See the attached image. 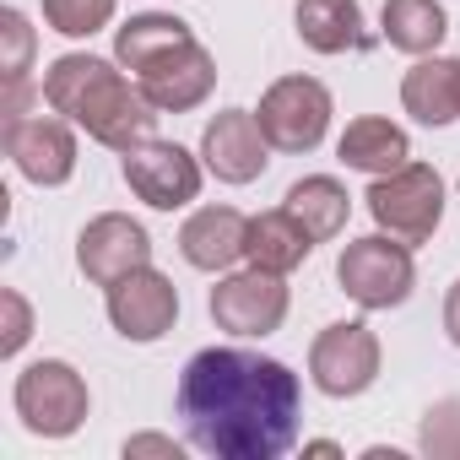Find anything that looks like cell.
Listing matches in <instances>:
<instances>
[{"label": "cell", "mask_w": 460, "mask_h": 460, "mask_svg": "<svg viewBox=\"0 0 460 460\" xmlns=\"http://www.w3.org/2000/svg\"><path fill=\"white\" fill-rule=\"evenodd\" d=\"M6 157L17 163L22 179L55 190L76 173V136L66 119H49V114H22L6 125Z\"/></svg>", "instance_id": "4fadbf2b"}, {"label": "cell", "mask_w": 460, "mask_h": 460, "mask_svg": "<svg viewBox=\"0 0 460 460\" xmlns=\"http://www.w3.org/2000/svg\"><path fill=\"white\" fill-rule=\"evenodd\" d=\"M444 331H449V341L460 347V282H455L449 298H444Z\"/></svg>", "instance_id": "4316f807"}, {"label": "cell", "mask_w": 460, "mask_h": 460, "mask_svg": "<svg viewBox=\"0 0 460 460\" xmlns=\"http://www.w3.org/2000/svg\"><path fill=\"white\" fill-rule=\"evenodd\" d=\"M363 200L379 222V234H390L401 244H422L444 222V173L433 163H406L395 173H379Z\"/></svg>", "instance_id": "277c9868"}, {"label": "cell", "mask_w": 460, "mask_h": 460, "mask_svg": "<svg viewBox=\"0 0 460 460\" xmlns=\"http://www.w3.org/2000/svg\"><path fill=\"white\" fill-rule=\"evenodd\" d=\"M401 103L417 125H455L460 119V82H455V60H417L401 82Z\"/></svg>", "instance_id": "d6986e66"}, {"label": "cell", "mask_w": 460, "mask_h": 460, "mask_svg": "<svg viewBox=\"0 0 460 460\" xmlns=\"http://www.w3.org/2000/svg\"><path fill=\"white\" fill-rule=\"evenodd\" d=\"M336 157H341L347 168L379 179V173H395V168L411 163V141H406L401 125H390V119H379V114H363V119H352V125L341 130Z\"/></svg>", "instance_id": "2e32d148"}, {"label": "cell", "mask_w": 460, "mask_h": 460, "mask_svg": "<svg viewBox=\"0 0 460 460\" xmlns=\"http://www.w3.org/2000/svg\"><path fill=\"white\" fill-rule=\"evenodd\" d=\"M125 184L157 206V211H179L200 195V163L179 146V141H136L125 152Z\"/></svg>", "instance_id": "30bf717a"}, {"label": "cell", "mask_w": 460, "mask_h": 460, "mask_svg": "<svg viewBox=\"0 0 460 460\" xmlns=\"http://www.w3.org/2000/svg\"><path fill=\"white\" fill-rule=\"evenodd\" d=\"M455 82H460V60H455Z\"/></svg>", "instance_id": "83f0119b"}, {"label": "cell", "mask_w": 460, "mask_h": 460, "mask_svg": "<svg viewBox=\"0 0 460 460\" xmlns=\"http://www.w3.org/2000/svg\"><path fill=\"white\" fill-rule=\"evenodd\" d=\"M114 0H44V22L66 39H93L98 28H109Z\"/></svg>", "instance_id": "7402d4cb"}, {"label": "cell", "mask_w": 460, "mask_h": 460, "mask_svg": "<svg viewBox=\"0 0 460 460\" xmlns=\"http://www.w3.org/2000/svg\"><path fill=\"white\" fill-rule=\"evenodd\" d=\"M44 103L55 114H66L71 125H82L93 141L114 146V152H130L136 141L152 136L157 125V109L146 103L141 82L130 87L109 60L98 55H60L49 71H44Z\"/></svg>", "instance_id": "3957f363"}, {"label": "cell", "mask_w": 460, "mask_h": 460, "mask_svg": "<svg viewBox=\"0 0 460 460\" xmlns=\"http://www.w3.org/2000/svg\"><path fill=\"white\" fill-rule=\"evenodd\" d=\"M244 244H250V217L234 206H200L179 227V255L195 271H227L234 261H244Z\"/></svg>", "instance_id": "9a60e30c"}, {"label": "cell", "mask_w": 460, "mask_h": 460, "mask_svg": "<svg viewBox=\"0 0 460 460\" xmlns=\"http://www.w3.org/2000/svg\"><path fill=\"white\" fill-rule=\"evenodd\" d=\"M266 152H271V141H266V130H261V119H255L250 109L217 114V119L206 125V136H200V163H206L222 184H250V179H261L266 163H271Z\"/></svg>", "instance_id": "5bb4252c"}, {"label": "cell", "mask_w": 460, "mask_h": 460, "mask_svg": "<svg viewBox=\"0 0 460 460\" xmlns=\"http://www.w3.org/2000/svg\"><path fill=\"white\" fill-rule=\"evenodd\" d=\"M125 455H168V460H179L184 449H179L173 438H163V433H141V438H130V444H125Z\"/></svg>", "instance_id": "484cf974"}, {"label": "cell", "mask_w": 460, "mask_h": 460, "mask_svg": "<svg viewBox=\"0 0 460 460\" xmlns=\"http://www.w3.org/2000/svg\"><path fill=\"white\" fill-rule=\"evenodd\" d=\"M211 320L227 336H271L288 320V288L277 271H239V277H222L211 288Z\"/></svg>", "instance_id": "9c48e42d"}, {"label": "cell", "mask_w": 460, "mask_h": 460, "mask_svg": "<svg viewBox=\"0 0 460 460\" xmlns=\"http://www.w3.org/2000/svg\"><path fill=\"white\" fill-rule=\"evenodd\" d=\"M87 379L60 358H39L17 374V417L39 438H71L87 422Z\"/></svg>", "instance_id": "8992f818"}, {"label": "cell", "mask_w": 460, "mask_h": 460, "mask_svg": "<svg viewBox=\"0 0 460 460\" xmlns=\"http://www.w3.org/2000/svg\"><path fill=\"white\" fill-rule=\"evenodd\" d=\"M0 314H6V320H0V331H6V336H0V352L17 358L28 347V336H33V309H28V298L17 288H6V293H0Z\"/></svg>", "instance_id": "d4e9b609"}, {"label": "cell", "mask_w": 460, "mask_h": 460, "mask_svg": "<svg viewBox=\"0 0 460 460\" xmlns=\"http://www.w3.org/2000/svg\"><path fill=\"white\" fill-rule=\"evenodd\" d=\"M390 49L401 55H433L449 33V17L438 0H385V17H379Z\"/></svg>", "instance_id": "44dd1931"}, {"label": "cell", "mask_w": 460, "mask_h": 460, "mask_svg": "<svg viewBox=\"0 0 460 460\" xmlns=\"http://www.w3.org/2000/svg\"><path fill=\"white\" fill-rule=\"evenodd\" d=\"M114 60L125 71H136V82L157 114H190L217 87V60L206 55V44L190 33V22L163 17V12L130 17L114 33Z\"/></svg>", "instance_id": "7a4b0ae2"}, {"label": "cell", "mask_w": 460, "mask_h": 460, "mask_svg": "<svg viewBox=\"0 0 460 460\" xmlns=\"http://www.w3.org/2000/svg\"><path fill=\"white\" fill-rule=\"evenodd\" d=\"M422 449L460 460V401H438L422 422Z\"/></svg>", "instance_id": "cb8c5ba5"}, {"label": "cell", "mask_w": 460, "mask_h": 460, "mask_svg": "<svg viewBox=\"0 0 460 460\" xmlns=\"http://www.w3.org/2000/svg\"><path fill=\"white\" fill-rule=\"evenodd\" d=\"M336 282L341 293L358 304V309H395L411 298V282H417V266H411V250L390 234H368V239H352L336 261Z\"/></svg>", "instance_id": "5b68a950"}, {"label": "cell", "mask_w": 460, "mask_h": 460, "mask_svg": "<svg viewBox=\"0 0 460 460\" xmlns=\"http://www.w3.org/2000/svg\"><path fill=\"white\" fill-rule=\"evenodd\" d=\"M288 211L309 227V239H314V244H325V239H336L341 227H347V217H352V195H347L331 173H309V179H298V184L288 190Z\"/></svg>", "instance_id": "ffe728a7"}, {"label": "cell", "mask_w": 460, "mask_h": 460, "mask_svg": "<svg viewBox=\"0 0 460 460\" xmlns=\"http://www.w3.org/2000/svg\"><path fill=\"white\" fill-rule=\"evenodd\" d=\"M76 266L87 282L98 288H114L119 277L152 266V239H146V227L136 217H119V211H103L82 227V239H76Z\"/></svg>", "instance_id": "8fae6325"}, {"label": "cell", "mask_w": 460, "mask_h": 460, "mask_svg": "<svg viewBox=\"0 0 460 460\" xmlns=\"http://www.w3.org/2000/svg\"><path fill=\"white\" fill-rule=\"evenodd\" d=\"M109 320H114V331L125 341H141V347L163 341L173 331V320H179V293H173V282L163 271L141 266V271H130V277H119L109 288Z\"/></svg>", "instance_id": "7c38bea8"}, {"label": "cell", "mask_w": 460, "mask_h": 460, "mask_svg": "<svg viewBox=\"0 0 460 460\" xmlns=\"http://www.w3.org/2000/svg\"><path fill=\"white\" fill-rule=\"evenodd\" d=\"M309 374L325 395L347 401V395H363L374 379H379V336L363 325V320H341V325H325L309 347Z\"/></svg>", "instance_id": "ba28073f"}, {"label": "cell", "mask_w": 460, "mask_h": 460, "mask_svg": "<svg viewBox=\"0 0 460 460\" xmlns=\"http://www.w3.org/2000/svg\"><path fill=\"white\" fill-rule=\"evenodd\" d=\"M255 119L277 152H314L331 125V93L314 76H282L266 87Z\"/></svg>", "instance_id": "52a82bcc"}, {"label": "cell", "mask_w": 460, "mask_h": 460, "mask_svg": "<svg viewBox=\"0 0 460 460\" xmlns=\"http://www.w3.org/2000/svg\"><path fill=\"white\" fill-rule=\"evenodd\" d=\"M0 44H6V55H0V76L6 82H28V60H33V28L22 12H0Z\"/></svg>", "instance_id": "603a6c76"}, {"label": "cell", "mask_w": 460, "mask_h": 460, "mask_svg": "<svg viewBox=\"0 0 460 460\" xmlns=\"http://www.w3.org/2000/svg\"><path fill=\"white\" fill-rule=\"evenodd\" d=\"M179 417L195 449L217 460H277L298 444L304 390L277 358L244 347H206L184 363Z\"/></svg>", "instance_id": "6da1fadb"}, {"label": "cell", "mask_w": 460, "mask_h": 460, "mask_svg": "<svg viewBox=\"0 0 460 460\" xmlns=\"http://www.w3.org/2000/svg\"><path fill=\"white\" fill-rule=\"evenodd\" d=\"M309 250H314L309 227H304L288 206H282V211H261V217H250V244H244V261H250V266L288 277V271H298V266L309 261Z\"/></svg>", "instance_id": "e0dca14e"}, {"label": "cell", "mask_w": 460, "mask_h": 460, "mask_svg": "<svg viewBox=\"0 0 460 460\" xmlns=\"http://www.w3.org/2000/svg\"><path fill=\"white\" fill-rule=\"evenodd\" d=\"M298 39L314 55H347V49H368V28H363V6L358 0H298Z\"/></svg>", "instance_id": "ac0fdd59"}]
</instances>
